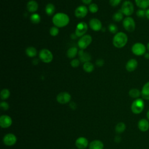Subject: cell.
Returning a JSON list of instances; mask_svg holds the SVG:
<instances>
[{
	"mask_svg": "<svg viewBox=\"0 0 149 149\" xmlns=\"http://www.w3.org/2000/svg\"><path fill=\"white\" fill-rule=\"evenodd\" d=\"M88 13V9L86 6L81 5L77 6L74 11V15L76 17L81 19L84 17Z\"/></svg>",
	"mask_w": 149,
	"mask_h": 149,
	"instance_id": "obj_10",
	"label": "cell"
},
{
	"mask_svg": "<svg viewBox=\"0 0 149 149\" xmlns=\"http://www.w3.org/2000/svg\"><path fill=\"white\" fill-rule=\"evenodd\" d=\"M146 118L149 120V109L147 111V112L146 113Z\"/></svg>",
	"mask_w": 149,
	"mask_h": 149,
	"instance_id": "obj_46",
	"label": "cell"
},
{
	"mask_svg": "<svg viewBox=\"0 0 149 149\" xmlns=\"http://www.w3.org/2000/svg\"><path fill=\"white\" fill-rule=\"evenodd\" d=\"M147 51V47L141 42H136L132 47V52L136 56L144 55Z\"/></svg>",
	"mask_w": 149,
	"mask_h": 149,
	"instance_id": "obj_4",
	"label": "cell"
},
{
	"mask_svg": "<svg viewBox=\"0 0 149 149\" xmlns=\"http://www.w3.org/2000/svg\"><path fill=\"white\" fill-rule=\"evenodd\" d=\"M104 61L102 59H98L96 61V65L98 66H101L104 65Z\"/></svg>",
	"mask_w": 149,
	"mask_h": 149,
	"instance_id": "obj_39",
	"label": "cell"
},
{
	"mask_svg": "<svg viewBox=\"0 0 149 149\" xmlns=\"http://www.w3.org/2000/svg\"><path fill=\"white\" fill-rule=\"evenodd\" d=\"M33 63L34 65L38 64V60L37 59H33Z\"/></svg>",
	"mask_w": 149,
	"mask_h": 149,
	"instance_id": "obj_45",
	"label": "cell"
},
{
	"mask_svg": "<svg viewBox=\"0 0 149 149\" xmlns=\"http://www.w3.org/2000/svg\"><path fill=\"white\" fill-rule=\"evenodd\" d=\"M12 119L10 116L3 115L0 118V126L3 128H7L12 125Z\"/></svg>",
	"mask_w": 149,
	"mask_h": 149,
	"instance_id": "obj_15",
	"label": "cell"
},
{
	"mask_svg": "<svg viewBox=\"0 0 149 149\" xmlns=\"http://www.w3.org/2000/svg\"><path fill=\"white\" fill-rule=\"evenodd\" d=\"M129 95L132 98L137 99L141 96V91L137 88H132L129 91Z\"/></svg>",
	"mask_w": 149,
	"mask_h": 149,
	"instance_id": "obj_23",
	"label": "cell"
},
{
	"mask_svg": "<svg viewBox=\"0 0 149 149\" xmlns=\"http://www.w3.org/2000/svg\"><path fill=\"white\" fill-rule=\"evenodd\" d=\"M147 49L148 50V52H149V42H148V44H147Z\"/></svg>",
	"mask_w": 149,
	"mask_h": 149,
	"instance_id": "obj_47",
	"label": "cell"
},
{
	"mask_svg": "<svg viewBox=\"0 0 149 149\" xmlns=\"http://www.w3.org/2000/svg\"><path fill=\"white\" fill-rule=\"evenodd\" d=\"M92 41V37L91 36L87 34L84 35L83 36L81 37V38L77 42L78 47L81 49H84L86 48L91 42Z\"/></svg>",
	"mask_w": 149,
	"mask_h": 149,
	"instance_id": "obj_8",
	"label": "cell"
},
{
	"mask_svg": "<svg viewBox=\"0 0 149 149\" xmlns=\"http://www.w3.org/2000/svg\"><path fill=\"white\" fill-rule=\"evenodd\" d=\"M71 99L70 95L67 92H62L58 94L56 97L57 101L60 104H66L70 101Z\"/></svg>",
	"mask_w": 149,
	"mask_h": 149,
	"instance_id": "obj_11",
	"label": "cell"
},
{
	"mask_svg": "<svg viewBox=\"0 0 149 149\" xmlns=\"http://www.w3.org/2000/svg\"><path fill=\"white\" fill-rule=\"evenodd\" d=\"M89 26L90 28L95 31H98L102 29V23L101 21L96 18L91 19L90 20Z\"/></svg>",
	"mask_w": 149,
	"mask_h": 149,
	"instance_id": "obj_13",
	"label": "cell"
},
{
	"mask_svg": "<svg viewBox=\"0 0 149 149\" xmlns=\"http://www.w3.org/2000/svg\"><path fill=\"white\" fill-rule=\"evenodd\" d=\"M146 17L149 20V8L146 10Z\"/></svg>",
	"mask_w": 149,
	"mask_h": 149,
	"instance_id": "obj_43",
	"label": "cell"
},
{
	"mask_svg": "<svg viewBox=\"0 0 149 149\" xmlns=\"http://www.w3.org/2000/svg\"><path fill=\"white\" fill-rule=\"evenodd\" d=\"M126 129V125L123 122L118 123L115 126V131L118 133H123Z\"/></svg>",
	"mask_w": 149,
	"mask_h": 149,
	"instance_id": "obj_29",
	"label": "cell"
},
{
	"mask_svg": "<svg viewBox=\"0 0 149 149\" xmlns=\"http://www.w3.org/2000/svg\"><path fill=\"white\" fill-rule=\"evenodd\" d=\"M69 17L64 13H57L52 17V23L57 27H63L69 23Z\"/></svg>",
	"mask_w": 149,
	"mask_h": 149,
	"instance_id": "obj_1",
	"label": "cell"
},
{
	"mask_svg": "<svg viewBox=\"0 0 149 149\" xmlns=\"http://www.w3.org/2000/svg\"><path fill=\"white\" fill-rule=\"evenodd\" d=\"M127 40L128 37L125 33L118 32L114 36L112 42L115 47L118 48H121L126 45L127 42Z\"/></svg>",
	"mask_w": 149,
	"mask_h": 149,
	"instance_id": "obj_2",
	"label": "cell"
},
{
	"mask_svg": "<svg viewBox=\"0 0 149 149\" xmlns=\"http://www.w3.org/2000/svg\"><path fill=\"white\" fill-rule=\"evenodd\" d=\"M26 54L29 57H34L37 55V49L33 47H27L26 49Z\"/></svg>",
	"mask_w": 149,
	"mask_h": 149,
	"instance_id": "obj_27",
	"label": "cell"
},
{
	"mask_svg": "<svg viewBox=\"0 0 149 149\" xmlns=\"http://www.w3.org/2000/svg\"><path fill=\"white\" fill-rule=\"evenodd\" d=\"M80 65V60L78 59H73L70 62V65L73 68H77Z\"/></svg>",
	"mask_w": 149,
	"mask_h": 149,
	"instance_id": "obj_36",
	"label": "cell"
},
{
	"mask_svg": "<svg viewBox=\"0 0 149 149\" xmlns=\"http://www.w3.org/2000/svg\"><path fill=\"white\" fill-rule=\"evenodd\" d=\"M121 1L122 0H109V3L112 6L115 7L118 6Z\"/></svg>",
	"mask_w": 149,
	"mask_h": 149,
	"instance_id": "obj_38",
	"label": "cell"
},
{
	"mask_svg": "<svg viewBox=\"0 0 149 149\" xmlns=\"http://www.w3.org/2000/svg\"><path fill=\"white\" fill-rule=\"evenodd\" d=\"M88 10L91 13H96L98 10V5L94 3H91L89 6H88Z\"/></svg>",
	"mask_w": 149,
	"mask_h": 149,
	"instance_id": "obj_32",
	"label": "cell"
},
{
	"mask_svg": "<svg viewBox=\"0 0 149 149\" xmlns=\"http://www.w3.org/2000/svg\"><path fill=\"white\" fill-rule=\"evenodd\" d=\"M145 104L143 98H137L135 99L131 104V111L134 114L141 113L144 109Z\"/></svg>",
	"mask_w": 149,
	"mask_h": 149,
	"instance_id": "obj_3",
	"label": "cell"
},
{
	"mask_svg": "<svg viewBox=\"0 0 149 149\" xmlns=\"http://www.w3.org/2000/svg\"><path fill=\"white\" fill-rule=\"evenodd\" d=\"M45 11L47 15H48V16L52 15L55 11V7L54 5L51 3H48L45 6Z\"/></svg>",
	"mask_w": 149,
	"mask_h": 149,
	"instance_id": "obj_25",
	"label": "cell"
},
{
	"mask_svg": "<svg viewBox=\"0 0 149 149\" xmlns=\"http://www.w3.org/2000/svg\"><path fill=\"white\" fill-rule=\"evenodd\" d=\"M0 107H1V108L4 111H6V110L8 109V108H9L8 104L5 101H2L1 102Z\"/></svg>",
	"mask_w": 149,
	"mask_h": 149,
	"instance_id": "obj_37",
	"label": "cell"
},
{
	"mask_svg": "<svg viewBox=\"0 0 149 149\" xmlns=\"http://www.w3.org/2000/svg\"><path fill=\"white\" fill-rule=\"evenodd\" d=\"M83 68L86 72L91 73L93 71L94 67V65L92 63H91L90 62H87L84 63L83 65Z\"/></svg>",
	"mask_w": 149,
	"mask_h": 149,
	"instance_id": "obj_26",
	"label": "cell"
},
{
	"mask_svg": "<svg viewBox=\"0 0 149 149\" xmlns=\"http://www.w3.org/2000/svg\"><path fill=\"white\" fill-rule=\"evenodd\" d=\"M123 26L127 31H133L136 28V23L134 20L130 16L126 17L123 20Z\"/></svg>",
	"mask_w": 149,
	"mask_h": 149,
	"instance_id": "obj_6",
	"label": "cell"
},
{
	"mask_svg": "<svg viewBox=\"0 0 149 149\" xmlns=\"http://www.w3.org/2000/svg\"><path fill=\"white\" fill-rule=\"evenodd\" d=\"M103 147V143L98 140L91 141L89 145V149H102Z\"/></svg>",
	"mask_w": 149,
	"mask_h": 149,
	"instance_id": "obj_22",
	"label": "cell"
},
{
	"mask_svg": "<svg viewBox=\"0 0 149 149\" xmlns=\"http://www.w3.org/2000/svg\"><path fill=\"white\" fill-rule=\"evenodd\" d=\"M120 10L124 15L130 16L134 12V5L131 1H126L122 3Z\"/></svg>",
	"mask_w": 149,
	"mask_h": 149,
	"instance_id": "obj_5",
	"label": "cell"
},
{
	"mask_svg": "<svg viewBox=\"0 0 149 149\" xmlns=\"http://www.w3.org/2000/svg\"><path fill=\"white\" fill-rule=\"evenodd\" d=\"M77 52H78L77 48L76 47H70V48H69L68 49L67 52H66V55H67V56L69 58L72 59V58H73L76 56Z\"/></svg>",
	"mask_w": 149,
	"mask_h": 149,
	"instance_id": "obj_24",
	"label": "cell"
},
{
	"mask_svg": "<svg viewBox=\"0 0 149 149\" xmlns=\"http://www.w3.org/2000/svg\"><path fill=\"white\" fill-rule=\"evenodd\" d=\"M76 146L79 149H84L88 146V140L84 137H79L76 141Z\"/></svg>",
	"mask_w": 149,
	"mask_h": 149,
	"instance_id": "obj_17",
	"label": "cell"
},
{
	"mask_svg": "<svg viewBox=\"0 0 149 149\" xmlns=\"http://www.w3.org/2000/svg\"><path fill=\"white\" fill-rule=\"evenodd\" d=\"M135 3L140 9L146 10L149 7V0H134Z\"/></svg>",
	"mask_w": 149,
	"mask_h": 149,
	"instance_id": "obj_21",
	"label": "cell"
},
{
	"mask_svg": "<svg viewBox=\"0 0 149 149\" xmlns=\"http://www.w3.org/2000/svg\"><path fill=\"white\" fill-rule=\"evenodd\" d=\"M108 30L111 33L113 34H115V33H117L116 32L118 31V27L116 26V24L111 23L108 26Z\"/></svg>",
	"mask_w": 149,
	"mask_h": 149,
	"instance_id": "obj_34",
	"label": "cell"
},
{
	"mask_svg": "<svg viewBox=\"0 0 149 149\" xmlns=\"http://www.w3.org/2000/svg\"><path fill=\"white\" fill-rule=\"evenodd\" d=\"M144 56L145 59H149V52H146V54L144 55Z\"/></svg>",
	"mask_w": 149,
	"mask_h": 149,
	"instance_id": "obj_44",
	"label": "cell"
},
{
	"mask_svg": "<svg viewBox=\"0 0 149 149\" xmlns=\"http://www.w3.org/2000/svg\"><path fill=\"white\" fill-rule=\"evenodd\" d=\"M58 33H59V29L57 27L53 26L51 27L49 30V34L51 36H53V37L56 36L58 34Z\"/></svg>",
	"mask_w": 149,
	"mask_h": 149,
	"instance_id": "obj_33",
	"label": "cell"
},
{
	"mask_svg": "<svg viewBox=\"0 0 149 149\" xmlns=\"http://www.w3.org/2000/svg\"><path fill=\"white\" fill-rule=\"evenodd\" d=\"M39 58L43 62L48 63L52 61L53 55L49 50L46 48H44L40 51Z\"/></svg>",
	"mask_w": 149,
	"mask_h": 149,
	"instance_id": "obj_7",
	"label": "cell"
},
{
	"mask_svg": "<svg viewBox=\"0 0 149 149\" xmlns=\"http://www.w3.org/2000/svg\"><path fill=\"white\" fill-rule=\"evenodd\" d=\"M30 20L33 23L37 24L41 21V17L38 13H33L30 16Z\"/></svg>",
	"mask_w": 149,
	"mask_h": 149,
	"instance_id": "obj_30",
	"label": "cell"
},
{
	"mask_svg": "<svg viewBox=\"0 0 149 149\" xmlns=\"http://www.w3.org/2000/svg\"><path fill=\"white\" fill-rule=\"evenodd\" d=\"M81 1L83 2V3H84V4H86V5H88V4H90L92 0H81Z\"/></svg>",
	"mask_w": 149,
	"mask_h": 149,
	"instance_id": "obj_42",
	"label": "cell"
},
{
	"mask_svg": "<svg viewBox=\"0 0 149 149\" xmlns=\"http://www.w3.org/2000/svg\"><path fill=\"white\" fill-rule=\"evenodd\" d=\"M141 96L143 100H149V81L143 85L141 90Z\"/></svg>",
	"mask_w": 149,
	"mask_h": 149,
	"instance_id": "obj_18",
	"label": "cell"
},
{
	"mask_svg": "<svg viewBox=\"0 0 149 149\" xmlns=\"http://www.w3.org/2000/svg\"><path fill=\"white\" fill-rule=\"evenodd\" d=\"M3 143L5 145L8 146H11L14 145L16 142V136L12 133H8L6 134L3 139Z\"/></svg>",
	"mask_w": 149,
	"mask_h": 149,
	"instance_id": "obj_14",
	"label": "cell"
},
{
	"mask_svg": "<svg viewBox=\"0 0 149 149\" xmlns=\"http://www.w3.org/2000/svg\"><path fill=\"white\" fill-rule=\"evenodd\" d=\"M69 107L72 109H75L76 108V104L74 102H72L69 104Z\"/></svg>",
	"mask_w": 149,
	"mask_h": 149,
	"instance_id": "obj_40",
	"label": "cell"
},
{
	"mask_svg": "<svg viewBox=\"0 0 149 149\" xmlns=\"http://www.w3.org/2000/svg\"><path fill=\"white\" fill-rule=\"evenodd\" d=\"M136 15L139 17L143 18V17H146V10L142 9H139L138 10H137Z\"/></svg>",
	"mask_w": 149,
	"mask_h": 149,
	"instance_id": "obj_35",
	"label": "cell"
},
{
	"mask_svg": "<svg viewBox=\"0 0 149 149\" xmlns=\"http://www.w3.org/2000/svg\"><path fill=\"white\" fill-rule=\"evenodd\" d=\"M139 129L142 132H146L149 129V120L147 118L140 119L137 123Z\"/></svg>",
	"mask_w": 149,
	"mask_h": 149,
	"instance_id": "obj_12",
	"label": "cell"
},
{
	"mask_svg": "<svg viewBox=\"0 0 149 149\" xmlns=\"http://www.w3.org/2000/svg\"><path fill=\"white\" fill-rule=\"evenodd\" d=\"M88 29V26L86 23L81 22L77 24L75 29V34L77 37H82L84 35Z\"/></svg>",
	"mask_w": 149,
	"mask_h": 149,
	"instance_id": "obj_9",
	"label": "cell"
},
{
	"mask_svg": "<svg viewBox=\"0 0 149 149\" xmlns=\"http://www.w3.org/2000/svg\"><path fill=\"white\" fill-rule=\"evenodd\" d=\"M78 53L80 57V61L85 63L87 62H90L91 60V55L88 53L84 52L83 49H80Z\"/></svg>",
	"mask_w": 149,
	"mask_h": 149,
	"instance_id": "obj_20",
	"label": "cell"
},
{
	"mask_svg": "<svg viewBox=\"0 0 149 149\" xmlns=\"http://www.w3.org/2000/svg\"><path fill=\"white\" fill-rule=\"evenodd\" d=\"M121 140V137L119 136H116L115 137V141L116 142V143H119L120 142Z\"/></svg>",
	"mask_w": 149,
	"mask_h": 149,
	"instance_id": "obj_41",
	"label": "cell"
},
{
	"mask_svg": "<svg viewBox=\"0 0 149 149\" xmlns=\"http://www.w3.org/2000/svg\"><path fill=\"white\" fill-rule=\"evenodd\" d=\"M26 7H27V9L29 12L34 13L37 10L38 8V3L36 1L31 0L27 2Z\"/></svg>",
	"mask_w": 149,
	"mask_h": 149,
	"instance_id": "obj_19",
	"label": "cell"
},
{
	"mask_svg": "<svg viewBox=\"0 0 149 149\" xmlns=\"http://www.w3.org/2000/svg\"><path fill=\"white\" fill-rule=\"evenodd\" d=\"M1 98L2 100H6L7 99L9 95H10V91L7 88H4L3 90H2V91H1Z\"/></svg>",
	"mask_w": 149,
	"mask_h": 149,
	"instance_id": "obj_31",
	"label": "cell"
},
{
	"mask_svg": "<svg viewBox=\"0 0 149 149\" xmlns=\"http://www.w3.org/2000/svg\"><path fill=\"white\" fill-rule=\"evenodd\" d=\"M138 65V62L136 59H129L126 64V69L129 72H132L133 71H134L137 67Z\"/></svg>",
	"mask_w": 149,
	"mask_h": 149,
	"instance_id": "obj_16",
	"label": "cell"
},
{
	"mask_svg": "<svg viewBox=\"0 0 149 149\" xmlns=\"http://www.w3.org/2000/svg\"><path fill=\"white\" fill-rule=\"evenodd\" d=\"M123 14L121 10H118V12H116V13H115L112 16V19L114 21L119 22L120 21H121L123 19Z\"/></svg>",
	"mask_w": 149,
	"mask_h": 149,
	"instance_id": "obj_28",
	"label": "cell"
}]
</instances>
